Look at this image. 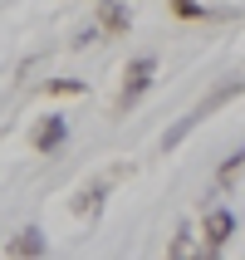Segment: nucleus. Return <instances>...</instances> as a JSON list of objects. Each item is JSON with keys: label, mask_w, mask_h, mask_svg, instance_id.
<instances>
[{"label": "nucleus", "mask_w": 245, "mask_h": 260, "mask_svg": "<svg viewBox=\"0 0 245 260\" xmlns=\"http://www.w3.org/2000/svg\"><path fill=\"white\" fill-rule=\"evenodd\" d=\"M235 236V211H226V206H211L201 216V250L206 255H216L226 241Z\"/></svg>", "instance_id": "obj_3"}, {"label": "nucleus", "mask_w": 245, "mask_h": 260, "mask_svg": "<svg viewBox=\"0 0 245 260\" xmlns=\"http://www.w3.org/2000/svg\"><path fill=\"white\" fill-rule=\"evenodd\" d=\"M64 143H69V123H64L59 113L40 118V123H34V133H29V147H34V152H59Z\"/></svg>", "instance_id": "obj_4"}, {"label": "nucleus", "mask_w": 245, "mask_h": 260, "mask_svg": "<svg viewBox=\"0 0 245 260\" xmlns=\"http://www.w3.org/2000/svg\"><path fill=\"white\" fill-rule=\"evenodd\" d=\"M44 93H84V84H79V79H49Z\"/></svg>", "instance_id": "obj_9"}, {"label": "nucleus", "mask_w": 245, "mask_h": 260, "mask_svg": "<svg viewBox=\"0 0 245 260\" xmlns=\"http://www.w3.org/2000/svg\"><path fill=\"white\" fill-rule=\"evenodd\" d=\"M128 25H132V15H128L123 0H103L98 5V29L103 35H128Z\"/></svg>", "instance_id": "obj_5"}, {"label": "nucleus", "mask_w": 245, "mask_h": 260, "mask_svg": "<svg viewBox=\"0 0 245 260\" xmlns=\"http://www.w3.org/2000/svg\"><path fill=\"white\" fill-rule=\"evenodd\" d=\"M240 167H245V147H235L231 157L221 162V172H216V182H221V187H231L235 177H240Z\"/></svg>", "instance_id": "obj_7"}, {"label": "nucleus", "mask_w": 245, "mask_h": 260, "mask_svg": "<svg viewBox=\"0 0 245 260\" xmlns=\"http://www.w3.org/2000/svg\"><path fill=\"white\" fill-rule=\"evenodd\" d=\"M157 79V54H137L123 69V93H118V108H132V103H143V93L152 88Z\"/></svg>", "instance_id": "obj_2"}, {"label": "nucleus", "mask_w": 245, "mask_h": 260, "mask_svg": "<svg viewBox=\"0 0 245 260\" xmlns=\"http://www.w3.org/2000/svg\"><path fill=\"white\" fill-rule=\"evenodd\" d=\"M44 250H49V241H44V231H40V226H25V231L10 241V255H25V260L44 255Z\"/></svg>", "instance_id": "obj_6"}, {"label": "nucleus", "mask_w": 245, "mask_h": 260, "mask_svg": "<svg viewBox=\"0 0 245 260\" xmlns=\"http://www.w3.org/2000/svg\"><path fill=\"white\" fill-rule=\"evenodd\" d=\"M235 93H245V79H231V84H221L216 93H206V99L196 103V108H191V113L182 118L177 128H167V133H162V147H167V152H172V147H182V138H187V133L196 128L201 118H211V113H216V108H221V103H231Z\"/></svg>", "instance_id": "obj_1"}, {"label": "nucleus", "mask_w": 245, "mask_h": 260, "mask_svg": "<svg viewBox=\"0 0 245 260\" xmlns=\"http://www.w3.org/2000/svg\"><path fill=\"white\" fill-rule=\"evenodd\" d=\"M172 15L177 20H206V5L201 0H172Z\"/></svg>", "instance_id": "obj_8"}]
</instances>
